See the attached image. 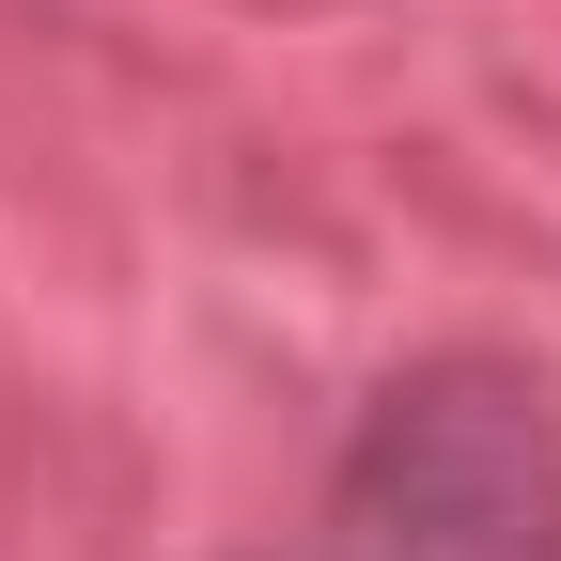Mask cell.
<instances>
[{
  "instance_id": "obj_1",
  "label": "cell",
  "mask_w": 561,
  "mask_h": 561,
  "mask_svg": "<svg viewBox=\"0 0 561 561\" xmlns=\"http://www.w3.org/2000/svg\"><path fill=\"white\" fill-rule=\"evenodd\" d=\"M343 561H561V405L515 359H421L343 453Z\"/></svg>"
}]
</instances>
